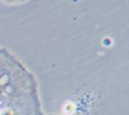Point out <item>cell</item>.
<instances>
[{
    "label": "cell",
    "instance_id": "1",
    "mask_svg": "<svg viewBox=\"0 0 129 115\" xmlns=\"http://www.w3.org/2000/svg\"><path fill=\"white\" fill-rule=\"evenodd\" d=\"M0 115H43L34 75L0 46Z\"/></svg>",
    "mask_w": 129,
    "mask_h": 115
},
{
    "label": "cell",
    "instance_id": "2",
    "mask_svg": "<svg viewBox=\"0 0 129 115\" xmlns=\"http://www.w3.org/2000/svg\"><path fill=\"white\" fill-rule=\"evenodd\" d=\"M43 115H59V114H44L43 113Z\"/></svg>",
    "mask_w": 129,
    "mask_h": 115
}]
</instances>
